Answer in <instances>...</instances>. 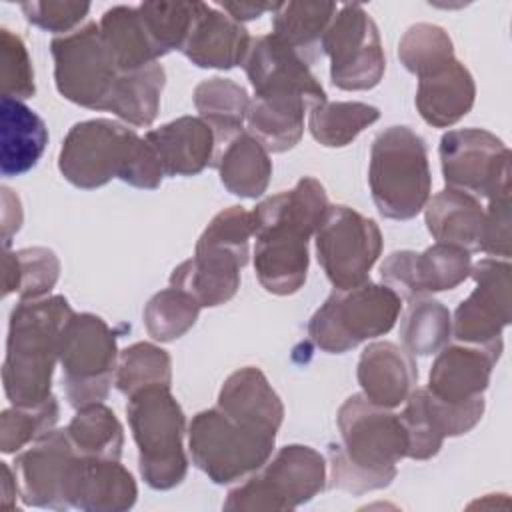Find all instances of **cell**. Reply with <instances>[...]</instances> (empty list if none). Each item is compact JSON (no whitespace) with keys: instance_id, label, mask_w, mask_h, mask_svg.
I'll return each mask as SVG.
<instances>
[{"instance_id":"cell-23","label":"cell","mask_w":512,"mask_h":512,"mask_svg":"<svg viewBox=\"0 0 512 512\" xmlns=\"http://www.w3.org/2000/svg\"><path fill=\"white\" fill-rule=\"evenodd\" d=\"M356 378L366 400L392 410L404 404L416 388L418 366L404 346L382 340L362 350Z\"/></svg>"},{"instance_id":"cell-6","label":"cell","mask_w":512,"mask_h":512,"mask_svg":"<svg viewBox=\"0 0 512 512\" xmlns=\"http://www.w3.org/2000/svg\"><path fill=\"white\" fill-rule=\"evenodd\" d=\"M126 416L138 446V470L154 490L178 486L188 472L186 416L166 386L144 388L128 398Z\"/></svg>"},{"instance_id":"cell-7","label":"cell","mask_w":512,"mask_h":512,"mask_svg":"<svg viewBox=\"0 0 512 512\" xmlns=\"http://www.w3.org/2000/svg\"><path fill=\"white\" fill-rule=\"evenodd\" d=\"M402 308V298L386 284L364 282L334 290L308 322L310 340L328 354H344L360 342L388 334Z\"/></svg>"},{"instance_id":"cell-16","label":"cell","mask_w":512,"mask_h":512,"mask_svg":"<svg viewBox=\"0 0 512 512\" xmlns=\"http://www.w3.org/2000/svg\"><path fill=\"white\" fill-rule=\"evenodd\" d=\"M510 262L482 258L470 266L476 288L458 304L452 316V334L464 344H502V330L512 320Z\"/></svg>"},{"instance_id":"cell-13","label":"cell","mask_w":512,"mask_h":512,"mask_svg":"<svg viewBox=\"0 0 512 512\" xmlns=\"http://www.w3.org/2000/svg\"><path fill=\"white\" fill-rule=\"evenodd\" d=\"M322 52L330 58V80L340 90H370L384 76L380 32L360 4L338 8L324 34Z\"/></svg>"},{"instance_id":"cell-20","label":"cell","mask_w":512,"mask_h":512,"mask_svg":"<svg viewBox=\"0 0 512 512\" xmlns=\"http://www.w3.org/2000/svg\"><path fill=\"white\" fill-rule=\"evenodd\" d=\"M246 262L248 254L198 238L194 256L172 270L170 286L190 294L200 308H214L234 298Z\"/></svg>"},{"instance_id":"cell-11","label":"cell","mask_w":512,"mask_h":512,"mask_svg":"<svg viewBox=\"0 0 512 512\" xmlns=\"http://www.w3.org/2000/svg\"><path fill=\"white\" fill-rule=\"evenodd\" d=\"M54 82L62 98L90 110H104L120 70L96 22L56 36L50 42Z\"/></svg>"},{"instance_id":"cell-26","label":"cell","mask_w":512,"mask_h":512,"mask_svg":"<svg viewBox=\"0 0 512 512\" xmlns=\"http://www.w3.org/2000/svg\"><path fill=\"white\" fill-rule=\"evenodd\" d=\"M476 84L470 70L452 60L446 66L418 78L416 110L434 128H448L462 120L474 106Z\"/></svg>"},{"instance_id":"cell-31","label":"cell","mask_w":512,"mask_h":512,"mask_svg":"<svg viewBox=\"0 0 512 512\" xmlns=\"http://www.w3.org/2000/svg\"><path fill=\"white\" fill-rule=\"evenodd\" d=\"M102 38L120 72H132L158 62V52L142 24L138 6H112L100 22Z\"/></svg>"},{"instance_id":"cell-15","label":"cell","mask_w":512,"mask_h":512,"mask_svg":"<svg viewBox=\"0 0 512 512\" xmlns=\"http://www.w3.org/2000/svg\"><path fill=\"white\" fill-rule=\"evenodd\" d=\"M242 66L254 98L270 106L306 110L326 102V92L310 66L272 32L252 38Z\"/></svg>"},{"instance_id":"cell-33","label":"cell","mask_w":512,"mask_h":512,"mask_svg":"<svg viewBox=\"0 0 512 512\" xmlns=\"http://www.w3.org/2000/svg\"><path fill=\"white\" fill-rule=\"evenodd\" d=\"M250 96L244 86L230 78L214 76L194 88V106L200 118L212 128L216 144H228L246 122Z\"/></svg>"},{"instance_id":"cell-34","label":"cell","mask_w":512,"mask_h":512,"mask_svg":"<svg viewBox=\"0 0 512 512\" xmlns=\"http://www.w3.org/2000/svg\"><path fill=\"white\" fill-rule=\"evenodd\" d=\"M66 432L80 456L106 460H120L122 456L124 430L116 414L104 402L76 408Z\"/></svg>"},{"instance_id":"cell-32","label":"cell","mask_w":512,"mask_h":512,"mask_svg":"<svg viewBox=\"0 0 512 512\" xmlns=\"http://www.w3.org/2000/svg\"><path fill=\"white\" fill-rule=\"evenodd\" d=\"M166 84V72L160 62L146 68L120 72V78L106 102V112H112L130 126H150L160 110V96Z\"/></svg>"},{"instance_id":"cell-40","label":"cell","mask_w":512,"mask_h":512,"mask_svg":"<svg viewBox=\"0 0 512 512\" xmlns=\"http://www.w3.org/2000/svg\"><path fill=\"white\" fill-rule=\"evenodd\" d=\"M200 310V304L190 294L168 286L148 300L142 318L146 332L156 342H172L196 324Z\"/></svg>"},{"instance_id":"cell-37","label":"cell","mask_w":512,"mask_h":512,"mask_svg":"<svg viewBox=\"0 0 512 512\" xmlns=\"http://www.w3.org/2000/svg\"><path fill=\"white\" fill-rule=\"evenodd\" d=\"M380 118V110L366 102H322L310 108L308 130L326 148H342Z\"/></svg>"},{"instance_id":"cell-21","label":"cell","mask_w":512,"mask_h":512,"mask_svg":"<svg viewBox=\"0 0 512 512\" xmlns=\"http://www.w3.org/2000/svg\"><path fill=\"white\" fill-rule=\"evenodd\" d=\"M138 486L120 460L76 458L68 486V508L86 512H124L136 504Z\"/></svg>"},{"instance_id":"cell-47","label":"cell","mask_w":512,"mask_h":512,"mask_svg":"<svg viewBox=\"0 0 512 512\" xmlns=\"http://www.w3.org/2000/svg\"><path fill=\"white\" fill-rule=\"evenodd\" d=\"M510 188L496 192L488 198V208L484 210V232L480 252L492 258H510Z\"/></svg>"},{"instance_id":"cell-45","label":"cell","mask_w":512,"mask_h":512,"mask_svg":"<svg viewBox=\"0 0 512 512\" xmlns=\"http://www.w3.org/2000/svg\"><path fill=\"white\" fill-rule=\"evenodd\" d=\"M398 416L408 434V458L428 460L440 452L444 438L428 416L424 388H414L410 392V396L404 400V410Z\"/></svg>"},{"instance_id":"cell-44","label":"cell","mask_w":512,"mask_h":512,"mask_svg":"<svg viewBox=\"0 0 512 512\" xmlns=\"http://www.w3.org/2000/svg\"><path fill=\"white\" fill-rule=\"evenodd\" d=\"M2 58V96L26 100L36 92L34 68L24 40L8 28L0 30Z\"/></svg>"},{"instance_id":"cell-1","label":"cell","mask_w":512,"mask_h":512,"mask_svg":"<svg viewBox=\"0 0 512 512\" xmlns=\"http://www.w3.org/2000/svg\"><path fill=\"white\" fill-rule=\"evenodd\" d=\"M324 186L304 176L292 190L268 196L252 210L254 272L260 286L276 296L298 292L308 276V240L328 210Z\"/></svg>"},{"instance_id":"cell-27","label":"cell","mask_w":512,"mask_h":512,"mask_svg":"<svg viewBox=\"0 0 512 512\" xmlns=\"http://www.w3.org/2000/svg\"><path fill=\"white\" fill-rule=\"evenodd\" d=\"M424 222L436 242L480 252L484 232V208L478 198L444 188L424 206Z\"/></svg>"},{"instance_id":"cell-29","label":"cell","mask_w":512,"mask_h":512,"mask_svg":"<svg viewBox=\"0 0 512 512\" xmlns=\"http://www.w3.org/2000/svg\"><path fill=\"white\" fill-rule=\"evenodd\" d=\"M336 12L334 2H278L272 12V34L312 66L324 56L322 40Z\"/></svg>"},{"instance_id":"cell-43","label":"cell","mask_w":512,"mask_h":512,"mask_svg":"<svg viewBox=\"0 0 512 512\" xmlns=\"http://www.w3.org/2000/svg\"><path fill=\"white\" fill-rule=\"evenodd\" d=\"M60 406L50 396L38 406H12L0 414V450L14 454L56 428Z\"/></svg>"},{"instance_id":"cell-22","label":"cell","mask_w":512,"mask_h":512,"mask_svg":"<svg viewBox=\"0 0 512 512\" xmlns=\"http://www.w3.org/2000/svg\"><path fill=\"white\" fill-rule=\"evenodd\" d=\"M252 36L244 24L236 22L218 6L200 2L182 54L198 68L230 70L244 64Z\"/></svg>"},{"instance_id":"cell-19","label":"cell","mask_w":512,"mask_h":512,"mask_svg":"<svg viewBox=\"0 0 512 512\" xmlns=\"http://www.w3.org/2000/svg\"><path fill=\"white\" fill-rule=\"evenodd\" d=\"M504 344H446L436 352L428 392L446 404H468L484 396Z\"/></svg>"},{"instance_id":"cell-30","label":"cell","mask_w":512,"mask_h":512,"mask_svg":"<svg viewBox=\"0 0 512 512\" xmlns=\"http://www.w3.org/2000/svg\"><path fill=\"white\" fill-rule=\"evenodd\" d=\"M220 182L240 198H258L266 192L272 176L270 152L248 132L234 136L216 156Z\"/></svg>"},{"instance_id":"cell-36","label":"cell","mask_w":512,"mask_h":512,"mask_svg":"<svg viewBox=\"0 0 512 512\" xmlns=\"http://www.w3.org/2000/svg\"><path fill=\"white\" fill-rule=\"evenodd\" d=\"M452 314L436 298L416 296L400 318V340L412 356H430L448 344Z\"/></svg>"},{"instance_id":"cell-25","label":"cell","mask_w":512,"mask_h":512,"mask_svg":"<svg viewBox=\"0 0 512 512\" xmlns=\"http://www.w3.org/2000/svg\"><path fill=\"white\" fill-rule=\"evenodd\" d=\"M216 406L234 422L268 436H276L284 420L280 396L256 366L232 372L218 392Z\"/></svg>"},{"instance_id":"cell-17","label":"cell","mask_w":512,"mask_h":512,"mask_svg":"<svg viewBox=\"0 0 512 512\" xmlns=\"http://www.w3.org/2000/svg\"><path fill=\"white\" fill-rule=\"evenodd\" d=\"M470 266V252L436 242L424 252H392L380 266V278L402 300H412L460 286L470 276Z\"/></svg>"},{"instance_id":"cell-18","label":"cell","mask_w":512,"mask_h":512,"mask_svg":"<svg viewBox=\"0 0 512 512\" xmlns=\"http://www.w3.org/2000/svg\"><path fill=\"white\" fill-rule=\"evenodd\" d=\"M76 458L78 452L66 428H54L32 442V446L14 460L22 502L36 508L66 510V486Z\"/></svg>"},{"instance_id":"cell-39","label":"cell","mask_w":512,"mask_h":512,"mask_svg":"<svg viewBox=\"0 0 512 512\" xmlns=\"http://www.w3.org/2000/svg\"><path fill=\"white\" fill-rule=\"evenodd\" d=\"M304 112V108L270 106L258 98H250L246 132L268 152H286L294 148L304 134Z\"/></svg>"},{"instance_id":"cell-3","label":"cell","mask_w":512,"mask_h":512,"mask_svg":"<svg viewBox=\"0 0 512 512\" xmlns=\"http://www.w3.org/2000/svg\"><path fill=\"white\" fill-rule=\"evenodd\" d=\"M58 170L82 190L100 188L112 178L154 190L164 178L162 164L146 138L108 118L82 120L68 130L60 146Z\"/></svg>"},{"instance_id":"cell-42","label":"cell","mask_w":512,"mask_h":512,"mask_svg":"<svg viewBox=\"0 0 512 512\" xmlns=\"http://www.w3.org/2000/svg\"><path fill=\"white\" fill-rule=\"evenodd\" d=\"M400 64L422 78L454 60V46L448 32L436 24H412L398 42Z\"/></svg>"},{"instance_id":"cell-41","label":"cell","mask_w":512,"mask_h":512,"mask_svg":"<svg viewBox=\"0 0 512 512\" xmlns=\"http://www.w3.org/2000/svg\"><path fill=\"white\" fill-rule=\"evenodd\" d=\"M198 10H200V2H142V4H138L142 24H144L160 58L172 50H182Z\"/></svg>"},{"instance_id":"cell-48","label":"cell","mask_w":512,"mask_h":512,"mask_svg":"<svg viewBox=\"0 0 512 512\" xmlns=\"http://www.w3.org/2000/svg\"><path fill=\"white\" fill-rule=\"evenodd\" d=\"M220 10H224L228 16H232L236 22H244V20H254V18H260L264 12H274L278 8V2L276 4H254V2H224V4H218Z\"/></svg>"},{"instance_id":"cell-24","label":"cell","mask_w":512,"mask_h":512,"mask_svg":"<svg viewBox=\"0 0 512 512\" xmlns=\"http://www.w3.org/2000/svg\"><path fill=\"white\" fill-rule=\"evenodd\" d=\"M164 176H196L214 166L218 144L212 128L200 116H180L146 132Z\"/></svg>"},{"instance_id":"cell-35","label":"cell","mask_w":512,"mask_h":512,"mask_svg":"<svg viewBox=\"0 0 512 512\" xmlns=\"http://www.w3.org/2000/svg\"><path fill=\"white\" fill-rule=\"evenodd\" d=\"M4 292H16L20 300H36L48 296L60 276V260L50 248L32 246L16 252L4 250Z\"/></svg>"},{"instance_id":"cell-28","label":"cell","mask_w":512,"mask_h":512,"mask_svg":"<svg viewBox=\"0 0 512 512\" xmlns=\"http://www.w3.org/2000/svg\"><path fill=\"white\" fill-rule=\"evenodd\" d=\"M2 176H20L32 170L48 144V128L44 120L22 100L2 96Z\"/></svg>"},{"instance_id":"cell-12","label":"cell","mask_w":512,"mask_h":512,"mask_svg":"<svg viewBox=\"0 0 512 512\" xmlns=\"http://www.w3.org/2000/svg\"><path fill=\"white\" fill-rule=\"evenodd\" d=\"M314 238L318 264L334 290L370 280V270L382 254V232L372 218L344 204L328 206Z\"/></svg>"},{"instance_id":"cell-46","label":"cell","mask_w":512,"mask_h":512,"mask_svg":"<svg viewBox=\"0 0 512 512\" xmlns=\"http://www.w3.org/2000/svg\"><path fill=\"white\" fill-rule=\"evenodd\" d=\"M20 10L26 20L40 30L54 32L58 36L76 30V26L88 16V2H62V0H32L22 2Z\"/></svg>"},{"instance_id":"cell-49","label":"cell","mask_w":512,"mask_h":512,"mask_svg":"<svg viewBox=\"0 0 512 512\" xmlns=\"http://www.w3.org/2000/svg\"><path fill=\"white\" fill-rule=\"evenodd\" d=\"M2 474V508H16V496H20L16 472H12L6 462H2Z\"/></svg>"},{"instance_id":"cell-38","label":"cell","mask_w":512,"mask_h":512,"mask_svg":"<svg viewBox=\"0 0 512 512\" xmlns=\"http://www.w3.org/2000/svg\"><path fill=\"white\" fill-rule=\"evenodd\" d=\"M172 384V360L170 354L152 344V342H136L126 346L118 354V366L114 374V386L126 398L132 394L152 388Z\"/></svg>"},{"instance_id":"cell-2","label":"cell","mask_w":512,"mask_h":512,"mask_svg":"<svg viewBox=\"0 0 512 512\" xmlns=\"http://www.w3.org/2000/svg\"><path fill=\"white\" fill-rule=\"evenodd\" d=\"M336 424L340 444L328 446L330 486L358 496L390 486L396 464L408 454L400 416L362 394H352L338 408Z\"/></svg>"},{"instance_id":"cell-5","label":"cell","mask_w":512,"mask_h":512,"mask_svg":"<svg viewBox=\"0 0 512 512\" xmlns=\"http://www.w3.org/2000/svg\"><path fill=\"white\" fill-rule=\"evenodd\" d=\"M368 184L374 206L384 218L410 220L424 210L432 174L428 148L408 126H388L372 142Z\"/></svg>"},{"instance_id":"cell-14","label":"cell","mask_w":512,"mask_h":512,"mask_svg":"<svg viewBox=\"0 0 512 512\" xmlns=\"http://www.w3.org/2000/svg\"><path fill=\"white\" fill-rule=\"evenodd\" d=\"M448 188L474 198H490L510 188V150L484 128L448 130L438 146Z\"/></svg>"},{"instance_id":"cell-9","label":"cell","mask_w":512,"mask_h":512,"mask_svg":"<svg viewBox=\"0 0 512 512\" xmlns=\"http://www.w3.org/2000/svg\"><path fill=\"white\" fill-rule=\"evenodd\" d=\"M276 436L250 430L218 406L198 412L188 424L192 462L214 484L238 482L262 468L274 452Z\"/></svg>"},{"instance_id":"cell-10","label":"cell","mask_w":512,"mask_h":512,"mask_svg":"<svg viewBox=\"0 0 512 512\" xmlns=\"http://www.w3.org/2000/svg\"><path fill=\"white\" fill-rule=\"evenodd\" d=\"M118 346L112 328L96 314H72L60 336L58 362L70 406L104 402L118 366Z\"/></svg>"},{"instance_id":"cell-8","label":"cell","mask_w":512,"mask_h":512,"mask_svg":"<svg viewBox=\"0 0 512 512\" xmlns=\"http://www.w3.org/2000/svg\"><path fill=\"white\" fill-rule=\"evenodd\" d=\"M326 486L324 456L304 444L282 446L268 462L234 486L222 508L234 512L294 510Z\"/></svg>"},{"instance_id":"cell-4","label":"cell","mask_w":512,"mask_h":512,"mask_svg":"<svg viewBox=\"0 0 512 512\" xmlns=\"http://www.w3.org/2000/svg\"><path fill=\"white\" fill-rule=\"evenodd\" d=\"M74 314L64 296L20 300L8 320L2 384L12 406H38L52 394L60 336Z\"/></svg>"}]
</instances>
